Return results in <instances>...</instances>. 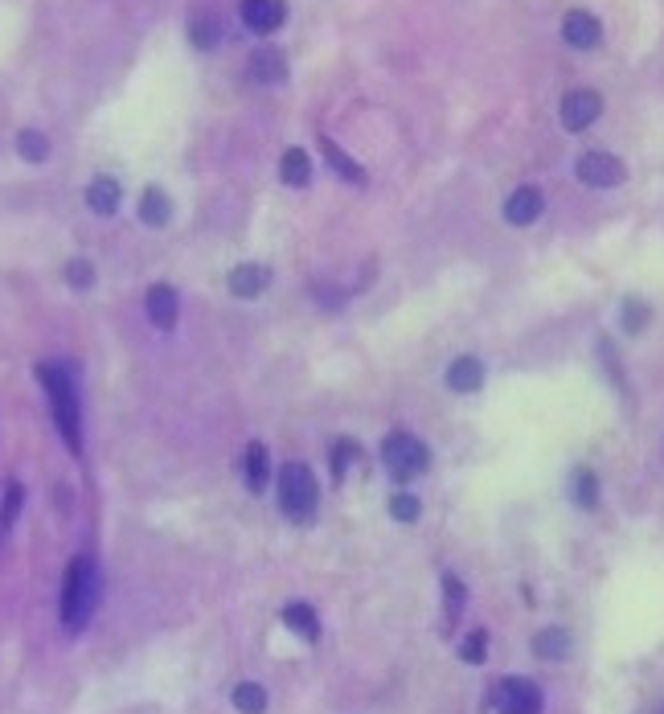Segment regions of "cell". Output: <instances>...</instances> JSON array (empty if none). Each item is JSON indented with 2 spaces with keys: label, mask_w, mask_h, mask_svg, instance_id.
<instances>
[{
  "label": "cell",
  "mask_w": 664,
  "mask_h": 714,
  "mask_svg": "<svg viewBox=\"0 0 664 714\" xmlns=\"http://www.w3.org/2000/svg\"><path fill=\"white\" fill-rule=\"evenodd\" d=\"M37 378H42V386H45L53 423H58V431H62L66 447L79 456L82 452V415H79V390H74L70 374H66L62 366H37Z\"/></svg>",
  "instance_id": "obj_1"
},
{
  "label": "cell",
  "mask_w": 664,
  "mask_h": 714,
  "mask_svg": "<svg viewBox=\"0 0 664 714\" xmlns=\"http://www.w3.org/2000/svg\"><path fill=\"white\" fill-rule=\"evenodd\" d=\"M95 604H98V567L95 559H74L66 567V579H62V625L70 633H82L87 620L95 616Z\"/></svg>",
  "instance_id": "obj_2"
},
{
  "label": "cell",
  "mask_w": 664,
  "mask_h": 714,
  "mask_svg": "<svg viewBox=\"0 0 664 714\" xmlns=\"http://www.w3.org/2000/svg\"><path fill=\"white\" fill-rule=\"evenodd\" d=\"M381 460H386V468H390V476L398 484L423 476L426 465H431L426 444H423V439H415L410 431H394V436H386V444H381Z\"/></svg>",
  "instance_id": "obj_3"
},
{
  "label": "cell",
  "mask_w": 664,
  "mask_h": 714,
  "mask_svg": "<svg viewBox=\"0 0 664 714\" xmlns=\"http://www.w3.org/2000/svg\"><path fill=\"white\" fill-rule=\"evenodd\" d=\"M279 505L287 518L304 521L316 509V476L308 465H284L279 468Z\"/></svg>",
  "instance_id": "obj_4"
},
{
  "label": "cell",
  "mask_w": 664,
  "mask_h": 714,
  "mask_svg": "<svg viewBox=\"0 0 664 714\" xmlns=\"http://www.w3.org/2000/svg\"><path fill=\"white\" fill-rule=\"evenodd\" d=\"M492 706L500 714H541V690L529 678H505L496 681Z\"/></svg>",
  "instance_id": "obj_5"
},
{
  "label": "cell",
  "mask_w": 664,
  "mask_h": 714,
  "mask_svg": "<svg viewBox=\"0 0 664 714\" xmlns=\"http://www.w3.org/2000/svg\"><path fill=\"white\" fill-rule=\"evenodd\" d=\"M575 169H578V181H583V185H594V189H612L628 177L623 161L612 156V152H583Z\"/></svg>",
  "instance_id": "obj_6"
},
{
  "label": "cell",
  "mask_w": 664,
  "mask_h": 714,
  "mask_svg": "<svg viewBox=\"0 0 664 714\" xmlns=\"http://www.w3.org/2000/svg\"><path fill=\"white\" fill-rule=\"evenodd\" d=\"M599 111H603V99L594 95V90H570V95L562 99V124H566V132L591 127L594 119H599Z\"/></svg>",
  "instance_id": "obj_7"
},
{
  "label": "cell",
  "mask_w": 664,
  "mask_h": 714,
  "mask_svg": "<svg viewBox=\"0 0 664 714\" xmlns=\"http://www.w3.org/2000/svg\"><path fill=\"white\" fill-rule=\"evenodd\" d=\"M562 37H566V45H575V50H591V45H599L603 25H599L594 13L575 9V13H566V21H562Z\"/></svg>",
  "instance_id": "obj_8"
},
{
  "label": "cell",
  "mask_w": 664,
  "mask_h": 714,
  "mask_svg": "<svg viewBox=\"0 0 664 714\" xmlns=\"http://www.w3.org/2000/svg\"><path fill=\"white\" fill-rule=\"evenodd\" d=\"M242 21L255 33H271L284 25V5L279 0H242Z\"/></svg>",
  "instance_id": "obj_9"
},
{
  "label": "cell",
  "mask_w": 664,
  "mask_h": 714,
  "mask_svg": "<svg viewBox=\"0 0 664 714\" xmlns=\"http://www.w3.org/2000/svg\"><path fill=\"white\" fill-rule=\"evenodd\" d=\"M505 218H509L513 226H529V222H538V218H541V189L521 185L517 193H509V202H505Z\"/></svg>",
  "instance_id": "obj_10"
},
{
  "label": "cell",
  "mask_w": 664,
  "mask_h": 714,
  "mask_svg": "<svg viewBox=\"0 0 664 714\" xmlns=\"http://www.w3.org/2000/svg\"><path fill=\"white\" fill-rule=\"evenodd\" d=\"M144 304H148V316L156 329H173V324H177V292H173L169 284L148 287V300Z\"/></svg>",
  "instance_id": "obj_11"
},
{
  "label": "cell",
  "mask_w": 664,
  "mask_h": 714,
  "mask_svg": "<svg viewBox=\"0 0 664 714\" xmlns=\"http://www.w3.org/2000/svg\"><path fill=\"white\" fill-rule=\"evenodd\" d=\"M267 284H271V271L258 268V263H242V268L230 271V292L242 296V300H255Z\"/></svg>",
  "instance_id": "obj_12"
},
{
  "label": "cell",
  "mask_w": 664,
  "mask_h": 714,
  "mask_svg": "<svg viewBox=\"0 0 664 714\" xmlns=\"http://www.w3.org/2000/svg\"><path fill=\"white\" fill-rule=\"evenodd\" d=\"M480 382H484V366H480L476 357H455L452 370H447V386L455 394H472L480 390Z\"/></svg>",
  "instance_id": "obj_13"
},
{
  "label": "cell",
  "mask_w": 664,
  "mask_h": 714,
  "mask_svg": "<svg viewBox=\"0 0 664 714\" xmlns=\"http://www.w3.org/2000/svg\"><path fill=\"white\" fill-rule=\"evenodd\" d=\"M533 653H538L541 661L570 657V633H566V628H541V633L533 636Z\"/></svg>",
  "instance_id": "obj_14"
},
{
  "label": "cell",
  "mask_w": 664,
  "mask_h": 714,
  "mask_svg": "<svg viewBox=\"0 0 664 714\" xmlns=\"http://www.w3.org/2000/svg\"><path fill=\"white\" fill-rule=\"evenodd\" d=\"M279 177H284V185H308L312 181V156L304 148H287L284 161H279Z\"/></svg>",
  "instance_id": "obj_15"
},
{
  "label": "cell",
  "mask_w": 664,
  "mask_h": 714,
  "mask_svg": "<svg viewBox=\"0 0 664 714\" xmlns=\"http://www.w3.org/2000/svg\"><path fill=\"white\" fill-rule=\"evenodd\" d=\"M87 206L95 210V214H116L119 206V185L111 177H95L87 185Z\"/></svg>",
  "instance_id": "obj_16"
},
{
  "label": "cell",
  "mask_w": 664,
  "mask_h": 714,
  "mask_svg": "<svg viewBox=\"0 0 664 714\" xmlns=\"http://www.w3.org/2000/svg\"><path fill=\"white\" fill-rule=\"evenodd\" d=\"M284 625L292 628L295 636H304V641H316V636H320V620H316V612H312L308 604H287L284 607Z\"/></svg>",
  "instance_id": "obj_17"
},
{
  "label": "cell",
  "mask_w": 664,
  "mask_h": 714,
  "mask_svg": "<svg viewBox=\"0 0 664 714\" xmlns=\"http://www.w3.org/2000/svg\"><path fill=\"white\" fill-rule=\"evenodd\" d=\"M169 214H173V206H169V197H164V189H144V197H140L144 226H164Z\"/></svg>",
  "instance_id": "obj_18"
},
{
  "label": "cell",
  "mask_w": 664,
  "mask_h": 714,
  "mask_svg": "<svg viewBox=\"0 0 664 714\" xmlns=\"http://www.w3.org/2000/svg\"><path fill=\"white\" fill-rule=\"evenodd\" d=\"M267 447L263 444H250L247 447V456H242V473H247V484L255 493H263V484H267Z\"/></svg>",
  "instance_id": "obj_19"
},
{
  "label": "cell",
  "mask_w": 664,
  "mask_h": 714,
  "mask_svg": "<svg viewBox=\"0 0 664 714\" xmlns=\"http://www.w3.org/2000/svg\"><path fill=\"white\" fill-rule=\"evenodd\" d=\"M250 79H258V82H279V79H284V58L275 54V50H258V54L250 58Z\"/></svg>",
  "instance_id": "obj_20"
},
{
  "label": "cell",
  "mask_w": 664,
  "mask_h": 714,
  "mask_svg": "<svg viewBox=\"0 0 664 714\" xmlns=\"http://www.w3.org/2000/svg\"><path fill=\"white\" fill-rule=\"evenodd\" d=\"M234 706H238L242 714H263L267 710V690L258 686V681H242V686H234Z\"/></svg>",
  "instance_id": "obj_21"
},
{
  "label": "cell",
  "mask_w": 664,
  "mask_h": 714,
  "mask_svg": "<svg viewBox=\"0 0 664 714\" xmlns=\"http://www.w3.org/2000/svg\"><path fill=\"white\" fill-rule=\"evenodd\" d=\"M320 148H324L328 164H332V169H337L341 177H349V181H365V173H361V169H357V164H353V156H349V152H341L337 144L328 140V136H324V140H320Z\"/></svg>",
  "instance_id": "obj_22"
},
{
  "label": "cell",
  "mask_w": 664,
  "mask_h": 714,
  "mask_svg": "<svg viewBox=\"0 0 664 714\" xmlns=\"http://www.w3.org/2000/svg\"><path fill=\"white\" fill-rule=\"evenodd\" d=\"M17 152H21V156H25V161L42 164L45 156H50V140H45L42 132H33V127H25V132L17 136Z\"/></svg>",
  "instance_id": "obj_23"
},
{
  "label": "cell",
  "mask_w": 664,
  "mask_h": 714,
  "mask_svg": "<svg viewBox=\"0 0 664 714\" xmlns=\"http://www.w3.org/2000/svg\"><path fill=\"white\" fill-rule=\"evenodd\" d=\"M575 501L583 509L599 505V476H594L591 468H578V473H575Z\"/></svg>",
  "instance_id": "obj_24"
},
{
  "label": "cell",
  "mask_w": 664,
  "mask_h": 714,
  "mask_svg": "<svg viewBox=\"0 0 664 714\" xmlns=\"http://www.w3.org/2000/svg\"><path fill=\"white\" fill-rule=\"evenodd\" d=\"M443 596H447V628L460 620L463 612V599H468V591H463V583L455 579V575H443Z\"/></svg>",
  "instance_id": "obj_25"
},
{
  "label": "cell",
  "mask_w": 664,
  "mask_h": 714,
  "mask_svg": "<svg viewBox=\"0 0 664 714\" xmlns=\"http://www.w3.org/2000/svg\"><path fill=\"white\" fill-rule=\"evenodd\" d=\"M623 329L628 333H644L648 329V321H652V308L648 304H640V300H623Z\"/></svg>",
  "instance_id": "obj_26"
},
{
  "label": "cell",
  "mask_w": 664,
  "mask_h": 714,
  "mask_svg": "<svg viewBox=\"0 0 664 714\" xmlns=\"http://www.w3.org/2000/svg\"><path fill=\"white\" fill-rule=\"evenodd\" d=\"M21 501H25V489H21V484H9V493H5V505H0V534H5V530H13V521H17V513H21Z\"/></svg>",
  "instance_id": "obj_27"
},
{
  "label": "cell",
  "mask_w": 664,
  "mask_h": 714,
  "mask_svg": "<svg viewBox=\"0 0 664 714\" xmlns=\"http://www.w3.org/2000/svg\"><path fill=\"white\" fill-rule=\"evenodd\" d=\"M390 513H394V521H418L423 505H418V497H410V493H394V497H390Z\"/></svg>",
  "instance_id": "obj_28"
},
{
  "label": "cell",
  "mask_w": 664,
  "mask_h": 714,
  "mask_svg": "<svg viewBox=\"0 0 664 714\" xmlns=\"http://www.w3.org/2000/svg\"><path fill=\"white\" fill-rule=\"evenodd\" d=\"M460 657L468 661V665H480V661L488 657V633H484V628H476V633L460 644Z\"/></svg>",
  "instance_id": "obj_29"
},
{
  "label": "cell",
  "mask_w": 664,
  "mask_h": 714,
  "mask_svg": "<svg viewBox=\"0 0 664 714\" xmlns=\"http://www.w3.org/2000/svg\"><path fill=\"white\" fill-rule=\"evenodd\" d=\"M66 279H70L74 287H90L95 284V268H90L87 259H74L70 268H66Z\"/></svg>",
  "instance_id": "obj_30"
},
{
  "label": "cell",
  "mask_w": 664,
  "mask_h": 714,
  "mask_svg": "<svg viewBox=\"0 0 664 714\" xmlns=\"http://www.w3.org/2000/svg\"><path fill=\"white\" fill-rule=\"evenodd\" d=\"M213 42H218V21H210V17L193 21V45H201V50H205V45H213Z\"/></svg>",
  "instance_id": "obj_31"
},
{
  "label": "cell",
  "mask_w": 664,
  "mask_h": 714,
  "mask_svg": "<svg viewBox=\"0 0 664 714\" xmlns=\"http://www.w3.org/2000/svg\"><path fill=\"white\" fill-rule=\"evenodd\" d=\"M353 452H357V444H337L332 447V476H345V468H349V460H353Z\"/></svg>",
  "instance_id": "obj_32"
},
{
  "label": "cell",
  "mask_w": 664,
  "mask_h": 714,
  "mask_svg": "<svg viewBox=\"0 0 664 714\" xmlns=\"http://www.w3.org/2000/svg\"><path fill=\"white\" fill-rule=\"evenodd\" d=\"M660 714H664V710H660Z\"/></svg>",
  "instance_id": "obj_33"
}]
</instances>
